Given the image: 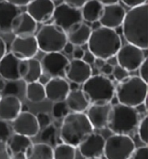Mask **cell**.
<instances>
[{
  "label": "cell",
  "instance_id": "15",
  "mask_svg": "<svg viewBox=\"0 0 148 159\" xmlns=\"http://www.w3.org/2000/svg\"><path fill=\"white\" fill-rule=\"evenodd\" d=\"M105 138L102 135L92 132L78 145L81 155L85 158L101 157L103 155Z\"/></svg>",
  "mask_w": 148,
  "mask_h": 159
},
{
  "label": "cell",
  "instance_id": "40",
  "mask_svg": "<svg viewBox=\"0 0 148 159\" xmlns=\"http://www.w3.org/2000/svg\"><path fill=\"white\" fill-rule=\"evenodd\" d=\"M0 159H12V153L7 143L0 140Z\"/></svg>",
  "mask_w": 148,
  "mask_h": 159
},
{
  "label": "cell",
  "instance_id": "19",
  "mask_svg": "<svg viewBox=\"0 0 148 159\" xmlns=\"http://www.w3.org/2000/svg\"><path fill=\"white\" fill-rule=\"evenodd\" d=\"M37 29V23L26 11H24L14 17L11 23V32L16 37H27L34 35Z\"/></svg>",
  "mask_w": 148,
  "mask_h": 159
},
{
  "label": "cell",
  "instance_id": "4",
  "mask_svg": "<svg viewBox=\"0 0 148 159\" xmlns=\"http://www.w3.org/2000/svg\"><path fill=\"white\" fill-rule=\"evenodd\" d=\"M147 83L140 77H127L118 83L115 87L116 98L119 103L137 107L146 102Z\"/></svg>",
  "mask_w": 148,
  "mask_h": 159
},
{
  "label": "cell",
  "instance_id": "35",
  "mask_svg": "<svg viewBox=\"0 0 148 159\" xmlns=\"http://www.w3.org/2000/svg\"><path fill=\"white\" fill-rule=\"evenodd\" d=\"M4 96H16L20 93V84L18 81H9L5 84L4 90H3Z\"/></svg>",
  "mask_w": 148,
  "mask_h": 159
},
{
  "label": "cell",
  "instance_id": "16",
  "mask_svg": "<svg viewBox=\"0 0 148 159\" xmlns=\"http://www.w3.org/2000/svg\"><path fill=\"white\" fill-rule=\"evenodd\" d=\"M126 12V10L119 4L104 5L102 17L98 22L101 26L115 30L121 26Z\"/></svg>",
  "mask_w": 148,
  "mask_h": 159
},
{
  "label": "cell",
  "instance_id": "59",
  "mask_svg": "<svg viewBox=\"0 0 148 159\" xmlns=\"http://www.w3.org/2000/svg\"><path fill=\"white\" fill-rule=\"evenodd\" d=\"M0 98H1V95H0Z\"/></svg>",
  "mask_w": 148,
  "mask_h": 159
},
{
  "label": "cell",
  "instance_id": "12",
  "mask_svg": "<svg viewBox=\"0 0 148 159\" xmlns=\"http://www.w3.org/2000/svg\"><path fill=\"white\" fill-rule=\"evenodd\" d=\"M37 39L34 35L27 37H16L11 44V52L18 59L33 58L38 52Z\"/></svg>",
  "mask_w": 148,
  "mask_h": 159
},
{
  "label": "cell",
  "instance_id": "45",
  "mask_svg": "<svg viewBox=\"0 0 148 159\" xmlns=\"http://www.w3.org/2000/svg\"><path fill=\"white\" fill-rule=\"evenodd\" d=\"M95 58H96V57L94 56L93 54H92V53L88 50V51H85L84 52V54H83V57H82L81 60L84 61L86 64L91 65H94Z\"/></svg>",
  "mask_w": 148,
  "mask_h": 159
},
{
  "label": "cell",
  "instance_id": "26",
  "mask_svg": "<svg viewBox=\"0 0 148 159\" xmlns=\"http://www.w3.org/2000/svg\"><path fill=\"white\" fill-rule=\"evenodd\" d=\"M103 4L98 0H88L86 4L81 7L82 20L89 23H95L99 21L103 11Z\"/></svg>",
  "mask_w": 148,
  "mask_h": 159
},
{
  "label": "cell",
  "instance_id": "22",
  "mask_svg": "<svg viewBox=\"0 0 148 159\" xmlns=\"http://www.w3.org/2000/svg\"><path fill=\"white\" fill-rule=\"evenodd\" d=\"M20 59L11 52L5 53L0 60V76L8 81H19L21 78L18 73V65Z\"/></svg>",
  "mask_w": 148,
  "mask_h": 159
},
{
  "label": "cell",
  "instance_id": "13",
  "mask_svg": "<svg viewBox=\"0 0 148 159\" xmlns=\"http://www.w3.org/2000/svg\"><path fill=\"white\" fill-rule=\"evenodd\" d=\"M11 128L15 133L28 138H34L40 131L37 117L29 111L20 112L17 117L11 121Z\"/></svg>",
  "mask_w": 148,
  "mask_h": 159
},
{
  "label": "cell",
  "instance_id": "34",
  "mask_svg": "<svg viewBox=\"0 0 148 159\" xmlns=\"http://www.w3.org/2000/svg\"><path fill=\"white\" fill-rule=\"evenodd\" d=\"M138 128V135L140 137L141 142L144 143L145 145H147L148 143V116H146L140 121Z\"/></svg>",
  "mask_w": 148,
  "mask_h": 159
},
{
  "label": "cell",
  "instance_id": "3",
  "mask_svg": "<svg viewBox=\"0 0 148 159\" xmlns=\"http://www.w3.org/2000/svg\"><path fill=\"white\" fill-rule=\"evenodd\" d=\"M94 129L84 112H70L64 116L61 125L60 140L77 148L89 134L94 132Z\"/></svg>",
  "mask_w": 148,
  "mask_h": 159
},
{
  "label": "cell",
  "instance_id": "46",
  "mask_svg": "<svg viewBox=\"0 0 148 159\" xmlns=\"http://www.w3.org/2000/svg\"><path fill=\"white\" fill-rule=\"evenodd\" d=\"M113 70H114V66L105 62V64L100 68V71L105 76H109L113 72Z\"/></svg>",
  "mask_w": 148,
  "mask_h": 159
},
{
  "label": "cell",
  "instance_id": "60",
  "mask_svg": "<svg viewBox=\"0 0 148 159\" xmlns=\"http://www.w3.org/2000/svg\"><path fill=\"white\" fill-rule=\"evenodd\" d=\"M52 1H54V0H52Z\"/></svg>",
  "mask_w": 148,
  "mask_h": 159
},
{
  "label": "cell",
  "instance_id": "50",
  "mask_svg": "<svg viewBox=\"0 0 148 159\" xmlns=\"http://www.w3.org/2000/svg\"><path fill=\"white\" fill-rule=\"evenodd\" d=\"M5 53H6V44L4 39L0 37V60L5 55Z\"/></svg>",
  "mask_w": 148,
  "mask_h": 159
},
{
  "label": "cell",
  "instance_id": "6",
  "mask_svg": "<svg viewBox=\"0 0 148 159\" xmlns=\"http://www.w3.org/2000/svg\"><path fill=\"white\" fill-rule=\"evenodd\" d=\"M82 84V91L92 103H110L115 94L114 83L104 75H92Z\"/></svg>",
  "mask_w": 148,
  "mask_h": 159
},
{
  "label": "cell",
  "instance_id": "38",
  "mask_svg": "<svg viewBox=\"0 0 148 159\" xmlns=\"http://www.w3.org/2000/svg\"><path fill=\"white\" fill-rule=\"evenodd\" d=\"M147 157L148 147L147 145H144L135 149L128 159H147Z\"/></svg>",
  "mask_w": 148,
  "mask_h": 159
},
{
  "label": "cell",
  "instance_id": "21",
  "mask_svg": "<svg viewBox=\"0 0 148 159\" xmlns=\"http://www.w3.org/2000/svg\"><path fill=\"white\" fill-rule=\"evenodd\" d=\"M22 103L18 97L4 96L0 98V119L11 122L21 112Z\"/></svg>",
  "mask_w": 148,
  "mask_h": 159
},
{
  "label": "cell",
  "instance_id": "37",
  "mask_svg": "<svg viewBox=\"0 0 148 159\" xmlns=\"http://www.w3.org/2000/svg\"><path fill=\"white\" fill-rule=\"evenodd\" d=\"M36 117H37V120L40 129H44L45 127H47L48 125L51 124L50 116L46 112H39L36 116Z\"/></svg>",
  "mask_w": 148,
  "mask_h": 159
},
{
  "label": "cell",
  "instance_id": "31",
  "mask_svg": "<svg viewBox=\"0 0 148 159\" xmlns=\"http://www.w3.org/2000/svg\"><path fill=\"white\" fill-rule=\"evenodd\" d=\"M76 148L67 143H58L53 149L54 159H76Z\"/></svg>",
  "mask_w": 148,
  "mask_h": 159
},
{
  "label": "cell",
  "instance_id": "1",
  "mask_svg": "<svg viewBox=\"0 0 148 159\" xmlns=\"http://www.w3.org/2000/svg\"><path fill=\"white\" fill-rule=\"evenodd\" d=\"M124 39L142 50L148 48V4L131 8L126 12L122 25Z\"/></svg>",
  "mask_w": 148,
  "mask_h": 159
},
{
  "label": "cell",
  "instance_id": "32",
  "mask_svg": "<svg viewBox=\"0 0 148 159\" xmlns=\"http://www.w3.org/2000/svg\"><path fill=\"white\" fill-rule=\"evenodd\" d=\"M41 140L44 143L50 144V146L56 145V127L50 124L42 129L41 132Z\"/></svg>",
  "mask_w": 148,
  "mask_h": 159
},
{
  "label": "cell",
  "instance_id": "2",
  "mask_svg": "<svg viewBox=\"0 0 148 159\" xmlns=\"http://www.w3.org/2000/svg\"><path fill=\"white\" fill-rule=\"evenodd\" d=\"M121 39L117 31L103 26L94 29L88 41L89 51L96 58L107 61L115 57L121 47Z\"/></svg>",
  "mask_w": 148,
  "mask_h": 159
},
{
  "label": "cell",
  "instance_id": "56",
  "mask_svg": "<svg viewBox=\"0 0 148 159\" xmlns=\"http://www.w3.org/2000/svg\"><path fill=\"white\" fill-rule=\"evenodd\" d=\"M4 86H5V82H4L2 78H0V92L3 91Z\"/></svg>",
  "mask_w": 148,
  "mask_h": 159
},
{
  "label": "cell",
  "instance_id": "7",
  "mask_svg": "<svg viewBox=\"0 0 148 159\" xmlns=\"http://www.w3.org/2000/svg\"><path fill=\"white\" fill-rule=\"evenodd\" d=\"M38 49L42 52H61L68 42L67 34L54 24L44 25L36 36Z\"/></svg>",
  "mask_w": 148,
  "mask_h": 159
},
{
  "label": "cell",
  "instance_id": "14",
  "mask_svg": "<svg viewBox=\"0 0 148 159\" xmlns=\"http://www.w3.org/2000/svg\"><path fill=\"white\" fill-rule=\"evenodd\" d=\"M26 6V12L39 24L50 21L55 10L52 0H32Z\"/></svg>",
  "mask_w": 148,
  "mask_h": 159
},
{
  "label": "cell",
  "instance_id": "18",
  "mask_svg": "<svg viewBox=\"0 0 148 159\" xmlns=\"http://www.w3.org/2000/svg\"><path fill=\"white\" fill-rule=\"evenodd\" d=\"M65 76L73 83L81 84L92 76V67L81 59H72L66 67Z\"/></svg>",
  "mask_w": 148,
  "mask_h": 159
},
{
  "label": "cell",
  "instance_id": "9",
  "mask_svg": "<svg viewBox=\"0 0 148 159\" xmlns=\"http://www.w3.org/2000/svg\"><path fill=\"white\" fill-rule=\"evenodd\" d=\"M143 51L144 50L131 43L121 45L115 55L117 65L123 67L129 72L134 71L139 69L142 62L146 57H145Z\"/></svg>",
  "mask_w": 148,
  "mask_h": 159
},
{
  "label": "cell",
  "instance_id": "10",
  "mask_svg": "<svg viewBox=\"0 0 148 159\" xmlns=\"http://www.w3.org/2000/svg\"><path fill=\"white\" fill-rule=\"evenodd\" d=\"M52 19L53 24L65 32L68 31L76 24L82 22L80 9L73 8L64 3L55 7Z\"/></svg>",
  "mask_w": 148,
  "mask_h": 159
},
{
  "label": "cell",
  "instance_id": "33",
  "mask_svg": "<svg viewBox=\"0 0 148 159\" xmlns=\"http://www.w3.org/2000/svg\"><path fill=\"white\" fill-rule=\"evenodd\" d=\"M68 108L65 101L56 102L54 103L52 107V115L55 119H63L64 116H66L68 113Z\"/></svg>",
  "mask_w": 148,
  "mask_h": 159
},
{
  "label": "cell",
  "instance_id": "11",
  "mask_svg": "<svg viewBox=\"0 0 148 159\" xmlns=\"http://www.w3.org/2000/svg\"><path fill=\"white\" fill-rule=\"evenodd\" d=\"M68 62L67 57L61 52L46 53L40 61L42 72L51 78L65 77V70Z\"/></svg>",
  "mask_w": 148,
  "mask_h": 159
},
{
  "label": "cell",
  "instance_id": "55",
  "mask_svg": "<svg viewBox=\"0 0 148 159\" xmlns=\"http://www.w3.org/2000/svg\"><path fill=\"white\" fill-rule=\"evenodd\" d=\"M78 86H79V84H78L71 82V84H69V90H78V89H79V88H78Z\"/></svg>",
  "mask_w": 148,
  "mask_h": 159
},
{
  "label": "cell",
  "instance_id": "44",
  "mask_svg": "<svg viewBox=\"0 0 148 159\" xmlns=\"http://www.w3.org/2000/svg\"><path fill=\"white\" fill-rule=\"evenodd\" d=\"M27 70H28V60L27 59L20 60L19 65H18V73L21 79L25 76Z\"/></svg>",
  "mask_w": 148,
  "mask_h": 159
},
{
  "label": "cell",
  "instance_id": "20",
  "mask_svg": "<svg viewBox=\"0 0 148 159\" xmlns=\"http://www.w3.org/2000/svg\"><path fill=\"white\" fill-rule=\"evenodd\" d=\"M46 98L53 103L64 101L69 92V84L63 78H51L44 86Z\"/></svg>",
  "mask_w": 148,
  "mask_h": 159
},
{
  "label": "cell",
  "instance_id": "58",
  "mask_svg": "<svg viewBox=\"0 0 148 159\" xmlns=\"http://www.w3.org/2000/svg\"><path fill=\"white\" fill-rule=\"evenodd\" d=\"M86 159H102L101 157H94V158H86Z\"/></svg>",
  "mask_w": 148,
  "mask_h": 159
},
{
  "label": "cell",
  "instance_id": "47",
  "mask_svg": "<svg viewBox=\"0 0 148 159\" xmlns=\"http://www.w3.org/2000/svg\"><path fill=\"white\" fill-rule=\"evenodd\" d=\"M5 1L16 5L17 7H20V6H26L32 0H5Z\"/></svg>",
  "mask_w": 148,
  "mask_h": 159
},
{
  "label": "cell",
  "instance_id": "39",
  "mask_svg": "<svg viewBox=\"0 0 148 159\" xmlns=\"http://www.w3.org/2000/svg\"><path fill=\"white\" fill-rule=\"evenodd\" d=\"M10 137H11L10 126L5 121L0 119V140L6 142Z\"/></svg>",
  "mask_w": 148,
  "mask_h": 159
},
{
  "label": "cell",
  "instance_id": "36",
  "mask_svg": "<svg viewBox=\"0 0 148 159\" xmlns=\"http://www.w3.org/2000/svg\"><path fill=\"white\" fill-rule=\"evenodd\" d=\"M112 75L116 81L120 82L127 78V77H129V71H127V70L124 69L123 67L120 66L119 65H116L114 66Z\"/></svg>",
  "mask_w": 148,
  "mask_h": 159
},
{
  "label": "cell",
  "instance_id": "5",
  "mask_svg": "<svg viewBox=\"0 0 148 159\" xmlns=\"http://www.w3.org/2000/svg\"><path fill=\"white\" fill-rule=\"evenodd\" d=\"M139 123L140 114L135 108L117 103L111 108L107 127L114 134L130 135L137 128Z\"/></svg>",
  "mask_w": 148,
  "mask_h": 159
},
{
  "label": "cell",
  "instance_id": "17",
  "mask_svg": "<svg viewBox=\"0 0 148 159\" xmlns=\"http://www.w3.org/2000/svg\"><path fill=\"white\" fill-rule=\"evenodd\" d=\"M111 108L110 103H92V105L88 108L86 115L94 129H103L106 128Z\"/></svg>",
  "mask_w": 148,
  "mask_h": 159
},
{
  "label": "cell",
  "instance_id": "42",
  "mask_svg": "<svg viewBox=\"0 0 148 159\" xmlns=\"http://www.w3.org/2000/svg\"><path fill=\"white\" fill-rule=\"evenodd\" d=\"M121 2L124 4H126L127 7L134 8V7H137V6L146 4L147 0H121Z\"/></svg>",
  "mask_w": 148,
  "mask_h": 159
},
{
  "label": "cell",
  "instance_id": "51",
  "mask_svg": "<svg viewBox=\"0 0 148 159\" xmlns=\"http://www.w3.org/2000/svg\"><path fill=\"white\" fill-rule=\"evenodd\" d=\"M74 49H75V46L73 45L72 43H70L69 42H67V43L64 45L63 49V51L66 54H72L73 52H74Z\"/></svg>",
  "mask_w": 148,
  "mask_h": 159
},
{
  "label": "cell",
  "instance_id": "8",
  "mask_svg": "<svg viewBox=\"0 0 148 159\" xmlns=\"http://www.w3.org/2000/svg\"><path fill=\"white\" fill-rule=\"evenodd\" d=\"M135 149L129 135L114 134L105 140L103 155L106 159H128Z\"/></svg>",
  "mask_w": 148,
  "mask_h": 159
},
{
  "label": "cell",
  "instance_id": "41",
  "mask_svg": "<svg viewBox=\"0 0 148 159\" xmlns=\"http://www.w3.org/2000/svg\"><path fill=\"white\" fill-rule=\"evenodd\" d=\"M139 70H140V78L144 80L145 82L147 83L148 79V58L146 57L144 59V61L142 62V64L140 65V66L139 67Z\"/></svg>",
  "mask_w": 148,
  "mask_h": 159
},
{
  "label": "cell",
  "instance_id": "48",
  "mask_svg": "<svg viewBox=\"0 0 148 159\" xmlns=\"http://www.w3.org/2000/svg\"><path fill=\"white\" fill-rule=\"evenodd\" d=\"M84 52L85 51H83L81 47L75 48L72 53L74 59H81L83 57V54H84Z\"/></svg>",
  "mask_w": 148,
  "mask_h": 159
},
{
  "label": "cell",
  "instance_id": "49",
  "mask_svg": "<svg viewBox=\"0 0 148 159\" xmlns=\"http://www.w3.org/2000/svg\"><path fill=\"white\" fill-rule=\"evenodd\" d=\"M50 79H51L50 77H49L47 74L43 73V72H42V73L41 74V76L39 77V78H38L37 82H39V83H40L41 84H42L43 86H45L47 84L49 83V81H50Z\"/></svg>",
  "mask_w": 148,
  "mask_h": 159
},
{
  "label": "cell",
  "instance_id": "30",
  "mask_svg": "<svg viewBox=\"0 0 148 159\" xmlns=\"http://www.w3.org/2000/svg\"><path fill=\"white\" fill-rule=\"evenodd\" d=\"M27 60H28V70L25 76L22 78V80H24L26 84L37 82L38 78L42 73L41 63L40 61H38L34 57Z\"/></svg>",
  "mask_w": 148,
  "mask_h": 159
},
{
  "label": "cell",
  "instance_id": "54",
  "mask_svg": "<svg viewBox=\"0 0 148 159\" xmlns=\"http://www.w3.org/2000/svg\"><path fill=\"white\" fill-rule=\"evenodd\" d=\"M12 159H26L24 152H18L16 154H13Z\"/></svg>",
  "mask_w": 148,
  "mask_h": 159
},
{
  "label": "cell",
  "instance_id": "27",
  "mask_svg": "<svg viewBox=\"0 0 148 159\" xmlns=\"http://www.w3.org/2000/svg\"><path fill=\"white\" fill-rule=\"evenodd\" d=\"M24 153L26 159H54L53 148L44 143H32Z\"/></svg>",
  "mask_w": 148,
  "mask_h": 159
},
{
  "label": "cell",
  "instance_id": "52",
  "mask_svg": "<svg viewBox=\"0 0 148 159\" xmlns=\"http://www.w3.org/2000/svg\"><path fill=\"white\" fill-rule=\"evenodd\" d=\"M103 5H109V4H118L120 0H98Z\"/></svg>",
  "mask_w": 148,
  "mask_h": 159
},
{
  "label": "cell",
  "instance_id": "28",
  "mask_svg": "<svg viewBox=\"0 0 148 159\" xmlns=\"http://www.w3.org/2000/svg\"><path fill=\"white\" fill-rule=\"evenodd\" d=\"M6 143L12 155L18 152H25L26 150L32 144L30 138L17 133L11 135Z\"/></svg>",
  "mask_w": 148,
  "mask_h": 159
},
{
  "label": "cell",
  "instance_id": "23",
  "mask_svg": "<svg viewBox=\"0 0 148 159\" xmlns=\"http://www.w3.org/2000/svg\"><path fill=\"white\" fill-rule=\"evenodd\" d=\"M20 12L19 7L5 0L0 1V32H11L12 20Z\"/></svg>",
  "mask_w": 148,
  "mask_h": 159
},
{
  "label": "cell",
  "instance_id": "57",
  "mask_svg": "<svg viewBox=\"0 0 148 159\" xmlns=\"http://www.w3.org/2000/svg\"><path fill=\"white\" fill-rule=\"evenodd\" d=\"M21 111H28V106L25 105V104H22V107H21Z\"/></svg>",
  "mask_w": 148,
  "mask_h": 159
},
{
  "label": "cell",
  "instance_id": "53",
  "mask_svg": "<svg viewBox=\"0 0 148 159\" xmlns=\"http://www.w3.org/2000/svg\"><path fill=\"white\" fill-rule=\"evenodd\" d=\"M105 62H106V61L102 60L101 58H95L94 63V67H96V68H98V69L100 70V68L102 67V65L105 64Z\"/></svg>",
  "mask_w": 148,
  "mask_h": 159
},
{
  "label": "cell",
  "instance_id": "24",
  "mask_svg": "<svg viewBox=\"0 0 148 159\" xmlns=\"http://www.w3.org/2000/svg\"><path fill=\"white\" fill-rule=\"evenodd\" d=\"M92 32V29L86 23L80 22L74 25L66 32L68 42L72 43L74 46L81 47L83 44H87L89 37Z\"/></svg>",
  "mask_w": 148,
  "mask_h": 159
},
{
  "label": "cell",
  "instance_id": "29",
  "mask_svg": "<svg viewBox=\"0 0 148 159\" xmlns=\"http://www.w3.org/2000/svg\"><path fill=\"white\" fill-rule=\"evenodd\" d=\"M26 98L31 103H42L46 98L44 86L39 82L29 83L26 84L25 89Z\"/></svg>",
  "mask_w": 148,
  "mask_h": 159
},
{
  "label": "cell",
  "instance_id": "43",
  "mask_svg": "<svg viewBox=\"0 0 148 159\" xmlns=\"http://www.w3.org/2000/svg\"><path fill=\"white\" fill-rule=\"evenodd\" d=\"M88 0H64V4H68L73 8L81 9Z\"/></svg>",
  "mask_w": 148,
  "mask_h": 159
},
{
  "label": "cell",
  "instance_id": "25",
  "mask_svg": "<svg viewBox=\"0 0 148 159\" xmlns=\"http://www.w3.org/2000/svg\"><path fill=\"white\" fill-rule=\"evenodd\" d=\"M71 112H84L89 107V102L88 97L82 90H69L66 99L64 100Z\"/></svg>",
  "mask_w": 148,
  "mask_h": 159
}]
</instances>
